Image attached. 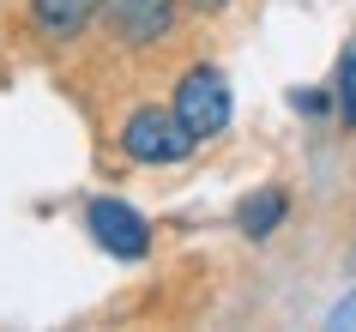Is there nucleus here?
I'll list each match as a JSON object with an SVG mask.
<instances>
[{
	"mask_svg": "<svg viewBox=\"0 0 356 332\" xmlns=\"http://www.w3.org/2000/svg\"><path fill=\"white\" fill-rule=\"evenodd\" d=\"M344 320H356V296H350V302H338V308H332V326H344Z\"/></svg>",
	"mask_w": 356,
	"mask_h": 332,
	"instance_id": "1a4fd4ad",
	"label": "nucleus"
},
{
	"mask_svg": "<svg viewBox=\"0 0 356 332\" xmlns=\"http://www.w3.org/2000/svg\"><path fill=\"white\" fill-rule=\"evenodd\" d=\"M85 230H91V242H97L109 260H145V254H151V223H145V212L127 205V200H115V193L85 200Z\"/></svg>",
	"mask_w": 356,
	"mask_h": 332,
	"instance_id": "7ed1b4c3",
	"label": "nucleus"
},
{
	"mask_svg": "<svg viewBox=\"0 0 356 332\" xmlns=\"http://www.w3.org/2000/svg\"><path fill=\"white\" fill-rule=\"evenodd\" d=\"M97 13H103V0H31V24H37V37H49V42L85 37Z\"/></svg>",
	"mask_w": 356,
	"mask_h": 332,
	"instance_id": "39448f33",
	"label": "nucleus"
},
{
	"mask_svg": "<svg viewBox=\"0 0 356 332\" xmlns=\"http://www.w3.org/2000/svg\"><path fill=\"white\" fill-rule=\"evenodd\" d=\"M188 6H193V13H224L229 0H188Z\"/></svg>",
	"mask_w": 356,
	"mask_h": 332,
	"instance_id": "9d476101",
	"label": "nucleus"
},
{
	"mask_svg": "<svg viewBox=\"0 0 356 332\" xmlns=\"http://www.w3.org/2000/svg\"><path fill=\"white\" fill-rule=\"evenodd\" d=\"M175 0H103V31L121 49H163L175 37Z\"/></svg>",
	"mask_w": 356,
	"mask_h": 332,
	"instance_id": "20e7f679",
	"label": "nucleus"
},
{
	"mask_svg": "<svg viewBox=\"0 0 356 332\" xmlns=\"http://www.w3.org/2000/svg\"><path fill=\"white\" fill-rule=\"evenodd\" d=\"M284 218H290V193H284V187H254V193H242V205H236V230H242L248 242H272L284 230Z\"/></svg>",
	"mask_w": 356,
	"mask_h": 332,
	"instance_id": "423d86ee",
	"label": "nucleus"
},
{
	"mask_svg": "<svg viewBox=\"0 0 356 332\" xmlns=\"http://www.w3.org/2000/svg\"><path fill=\"white\" fill-rule=\"evenodd\" d=\"M169 109H175V121H181V133H188L193 145H211L218 133L229 127V79L211 67V61H200V67H188V73L175 79V97H169Z\"/></svg>",
	"mask_w": 356,
	"mask_h": 332,
	"instance_id": "f257e3e1",
	"label": "nucleus"
},
{
	"mask_svg": "<svg viewBox=\"0 0 356 332\" xmlns=\"http://www.w3.org/2000/svg\"><path fill=\"white\" fill-rule=\"evenodd\" d=\"M121 151H127L133 164H181L193 151V139L181 133V121H175V109H157V103H139V109H127V121H121Z\"/></svg>",
	"mask_w": 356,
	"mask_h": 332,
	"instance_id": "f03ea898",
	"label": "nucleus"
},
{
	"mask_svg": "<svg viewBox=\"0 0 356 332\" xmlns=\"http://www.w3.org/2000/svg\"><path fill=\"white\" fill-rule=\"evenodd\" d=\"M332 109V91H296V115H320Z\"/></svg>",
	"mask_w": 356,
	"mask_h": 332,
	"instance_id": "6e6552de",
	"label": "nucleus"
},
{
	"mask_svg": "<svg viewBox=\"0 0 356 332\" xmlns=\"http://www.w3.org/2000/svg\"><path fill=\"white\" fill-rule=\"evenodd\" d=\"M332 97H338V121H344V127H356V55H344Z\"/></svg>",
	"mask_w": 356,
	"mask_h": 332,
	"instance_id": "0eeeda50",
	"label": "nucleus"
}]
</instances>
